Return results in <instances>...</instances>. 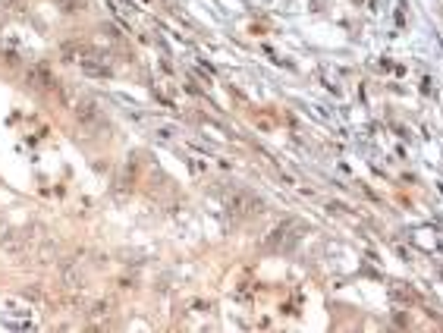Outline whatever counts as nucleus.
Wrapping results in <instances>:
<instances>
[{"mask_svg":"<svg viewBox=\"0 0 443 333\" xmlns=\"http://www.w3.org/2000/svg\"><path fill=\"white\" fill-rule=\"evenodd\" d=\"M72 117L79 120V126L82 129H98L101 126V107L95 104V101H79L76 107H72Z\"/></svg>","mask_w":443,"mask_h":333,"instance_id":"f257e3e1","label":"nucleus"},{"mask_svg":"<svg viewBox=\"0 0 443 333\" xmlns=\"http://www.w3.org/2000/svg\"><path fill=\"white\" fill-rule=\"evenodd\" d=\"M23 82L29 88H35V92H48V88H53V79L48 73V66H25L23 70Z\"/></svg>","mask_w":443,"mask_h":333,"instance_id":"f03ea898","label":"nucleus"},{"mask_svg":"<svg viewBox=\"0 0 443 333\" xmlns=\"http://www.w3.org/2000/svg\"><path fill=\"white\" fill-rule=\"evenodd\" d=\"M226 208H230L236 217H245V214H255L252 208H261V205L245 192H226Z\"/></svg>","mask_w":443,"mask_h":333,"instance_id":"7ed1b4c3","label":"nucleus"},{"mask_svg":"<svg viewBox=\"0 0 443 333\" xmlns=\"http://www.w3.org/2000/svg\"><path fill=\"white\" fill-rule=\"evenodd\" d=\"M60 4H63V6H70V10H72V4H76V0H60Z\"/></svg>","mask_w":443,"mask_h":333,"instance_id":"20e7f679","label":"nucleus"}]
</instances>
